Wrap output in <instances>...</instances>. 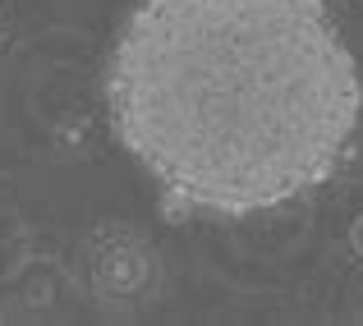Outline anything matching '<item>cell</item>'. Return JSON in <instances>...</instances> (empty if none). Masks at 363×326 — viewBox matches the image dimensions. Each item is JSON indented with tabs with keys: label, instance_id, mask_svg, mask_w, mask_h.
<instances>
[{
	"label": "cell",
	"instance_id": "1",
	"mask_svg": "<svg viewBox=\"0 0 363 326\" xmlns=\"http://www.w3.org/2000/svg\"><path fill=\"white\" fill-rule=\"evenodd\" d=\"M106 111L179 203L257 216L350 166L363 79L327 0H138L106 60Z\"/></svg>",
	"mask_w": 363,
	"mask_h": 326
}]
</instances>
